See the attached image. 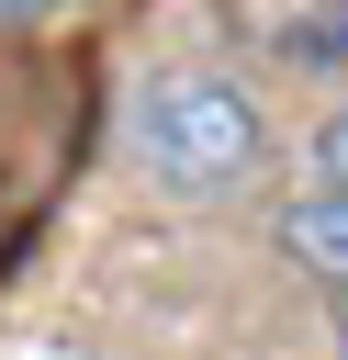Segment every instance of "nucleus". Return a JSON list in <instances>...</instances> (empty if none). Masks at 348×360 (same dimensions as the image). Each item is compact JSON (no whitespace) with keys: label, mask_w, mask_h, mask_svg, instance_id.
<instances>
[{"label":"nucleus","mask_w":348,"mask_h":360,"mask_svg":"<svg viewBox=\"0 0 348 360\" xmlns=\"http://www.w3.org/2000/svg\"><path fill=\"white\" fill-rule=\"evenodd\" d=\"M135 158H146V180H168V191H236L258 158H269V124H258V101L236 90V79H213V68H157L146 90H135Z\"/></svg>","instance_id":"f257e3e1"},{"label":"nucleus","mask_w":348,"mask_h":360,"mask_svg":"<svg viewBox=\"0 0 348 360\" xmlns=\"http://www.w3.org/2000/svg\"><path fill=\"white\" fill-rule=\"evenodd\" d=\"M281 259L314 270V281L348 304V191H303V202H281Z\"/></svg>","instance_id":"f03ea898"},{"label":"nucleus","mask_w":348,"mask_h":360,"mask_svg":"<svg viewBox=\"0 0 348 360\" xmlns=\"http://www.w3.org/2000/svg\"><path fill=\"white\" fill-rule=\"evenodd\" d=\"M314 158H326V191H348V101L326 112V135H314Z\"/></svg>","instance_id":"7ed1b4c3"},{"label":"nucleus","mask_w":348,"mask_h":360,"mask_svg":"<svg viewBox=\"0 0 348 360\" xmlns=\"http://www.w3.org/2000/svg\"><path fill=\"white\" fill-rule=\"evenodd\" d=\"M0 11H22V0H0Z\"/></svg>","instance_id":"20e7f679"},{"label":"nucleus","mask_w":348,"mask_h":360,"mask_svg":"<svg viewBox=\"0 0 348 360\" xmlns=\"http://www.w3.org/2000/svg\"><path fill=\"white\" fill-rule=\"evenodd\" d=\"M337 315H348V304H337Z\"/></svg>","instance_id":"39448f33"}]
</instances>
